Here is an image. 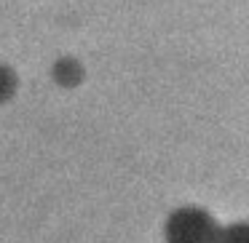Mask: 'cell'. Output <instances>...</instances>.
I'll use <instances>...</instances> for the list:
<instances>
[{"label":"cell","instance_id":"cell-1","mask_svg":"<svg viewBox=\"0 0 249 243\" xmlns=\"http://www.w3.org/2000/svg\"><path fill=\"white\" fill-rule=\"evenodd\" d=\"M217 243H249V225H236L217 238Z\"/></svg>","mask_w":249,"mask_h":243}]
</instances>
